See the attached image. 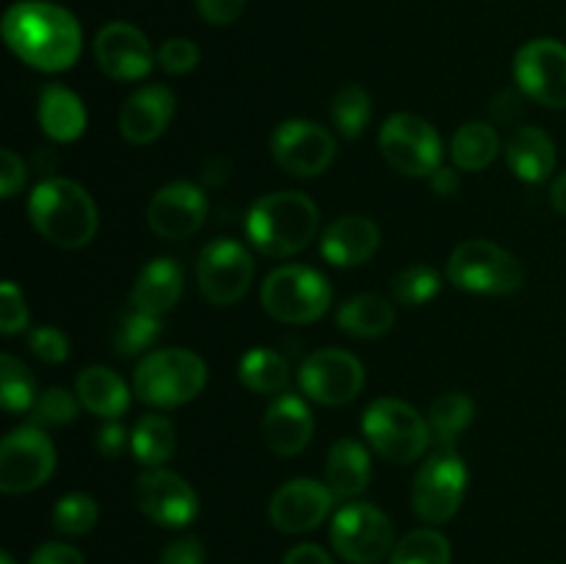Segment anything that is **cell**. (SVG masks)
I'll return each mask as SVG.
<instances>
[{"mask_svg": "<svg viewBox=\"0 0 566 564\" xmlns=\"http://www.w3.org/2000/svg\"><path fill=\"white\" fill-rule=\"evenodd\" d=\"M3 42L22 64L39 72H66L83 50V31L70 9L50 0H20L3 14Z\"/></svg>", "mask_w": 566, "mask_h": 564, "instance_id": "1", "label": "cell"}, {"mask_svg": "<svg viewBox=\"0 0 566 564\" xmlns=\"http://www.w3.org/2000/svg\"><path fill=\"white\" fill-rule=\"evenodd\" d=\"M28 216L39 236L59 249H83L99 227L92 194L66 177H48L28 197Z\"/></svg>", "mask_w": 566, "mask_h": 564, "instance_id": "2", "label": "cell"}, {"mask_svg": "<svg viewBox=\"0 0 566 564\" xmlns=\"http://www.w3.org/2000/svg\"><path fill=\"white\" fill-rule=\"evenodd\" d=\"M318 205L302 191H274L260 197L247 213V236L269 258H291L318 232Z\"/></svg>", "mask_w": 566, "mask_h": 564, "instance_id": "3", "label": "cell"}, {"mask_svg": "<svg viewBox=\"0 0 566 564\" xmlns=\"http://www.w3.org/2000/svg\"><path fill=\"white\" fill-rule=\"evenodd\" d=\"M208 365L188 348H160L147 354L133 374V393L142 404L158 409L180 407L205 390Z\"/></svg>", "mask_w": 566, "mask_h": 564, "instance_id": "4", "label": "cell"}, {"mask_svg": "<svg viewBox=\"0 0 566 564\" xmlns=\"http://www.w3.org/2000/svg\"><path fill=\"white\" fill-rule=\"evenodd\" d=\"M363 431L370 448L392 464L418 462L434 440L429 420L401 398H376L365 409Z\"/></svg>", "mask_w": 566, "mask_h": 564, "instance_id": "5", "label": "cell"}, {"mask_svg": "<svg viewBox=\"0 0 566 564\" xmlns=\"http://www.w3.org/2000/svg\"><path fill=\"white\" fill-rule=\"evenodd\" d=\"M448 280L459 291L506 296L523 288L525 269L509 249L486 238H470L459 243L448 258Z\"/></svg>", "mask_w": 566, "mask_h": 564, "instance_id": "6", "label": "cell"}, {"mask_svg": "<svg viewBox=\"0 0 566 564\" xmlns=\"http://www.w3.org/2000/svg\"><path fill=\"white\" fill-rule=\"evenodd\" d=\"M260 304L282 324H313L329 310L332 285L318 269L298 263L280 265L265 276Z\"/></svg>", "mask_w": 566, "mask_h": 564, "instance_id": "7", "label": "cell"}, {"mask_svg": "<svg viewBox=\"0 0 566 564\" xmlns=\"http://www.w3.org/2000/svg\"><path fill=\"white\" fill-rule=\"evenodd\" d=\"M468 495V464L453 448H437L412 481V509L423 523L442 525Z\"/></svg>", "mask_w": 566, "mask_h": 564, "instance_id": "8", "label": "cell"}, {"mask_svg": "<svg viewBox=\"0 0 566 564\" xmlns=\"http://www.w3.org/2000/svg\"><path fill=\"white\" fill-rule=\"evenodd\" d=\"M332 547L348 564H379L396 547L390 518L374 503H346L332 520Z\"/></svg>", "mask_w": 566, "mask_h": 564, "instance_id": "9", "label": "cell"}, {"mask_svg": "<svg viewBox=\"0 0 566 564\" xmlns=\"http://www.w3.org/2000/svg\"><path fill=\"white\" fill-rule=\"evenodd\" d=\"M55 470V448L42 426L25 424L11 429L0 442V490L25 495L48 484Z\"/></svg>", "mask_w": 566, "mask_h": 564, "instance_id": "10", "label": "cell"}, {"mask_svg": "<svg viewBox=\"0 0 566 564\" xmlns=\"http://www.w3.org/2000/svg\"><path fill=\"white\" fill-rule=\"evenodd\" d=\"M379 149L403 177H431L442 166L440 133L415 114H392L379 130Z\"/></svg>", "mask_w": 566, "mask_h": 564, "instance_id": "11", "label": "cell"}, {"mask_svg": "<svg viewBox=\"0 0 566 564\" xmlns=\"http://www.w3.org/2000/svg\"><path fill=\"white\" fill-rule=\"evenodd\" d=\"M254 280V260L243 243L216 238L197 260V282L202 296L216 307H230L247 296Z\"/></svg>", "mask_w": 566, "mask_h": 564, "instance_id": "12", "label": "cell"}, {"mask_svg": "<svg viewBox=\"0 0 566 564\" xmlns=\"http://www.w3.org/2000/svg\"><path fill=\"white\" fill-rule=\"evenodd\" d=\"M517 88L545 108H566V44L558 39H531L514 55Z\"/></svg>", "mask_w": 566, "mask_h": 564, "instance_id": "13", "label": "cell"}, {"mask_svg": "<svg viewBox=\"0 0 566 564\" xmlns=\"http://www.w3.org/2000/svg\"><path fill=\"white\" fill-rule=\"evenodd\" d=\"M302 393L324 407H343L363 393L365 368L346 348H318L298 370Z\"/></svg>", "mask_w": 566, "mask_h": 564, "instance_id": "14", "label": "cell"}, {"mask_svg": "<svg viewBox=\"0 0 566 564\" xmlns=\"http://www.w3.org/2000/svg\"><path fill=\"white\" fill-rule=\"evenodd\" d=\"M133 501L138 512L164 529L191 525L199 514V495L180 473L164 468H147L133 484Z\"/></svg>", "mask_w": 566, "mask_h": 564, "instance_id": "15", "label": "cell"}, {"mask_svg": "<svg viewBox=\"0 0 566 564\" xmlns=\"http://www.w3.org/2000/svg\"><path fill=\"white\" fill-rule=\"evenodd\" d=\"M337 153L335 136L310 119H285L271 133V155L293 177H318Z\"/></svg>", "mask_w": 566, "mask_h": 564, "instance_id": "16", "label": "cell"}, {"mask_svg": "<svg viewBox=\"0 0 566 564\" xmlns=\"http://www.w3.org/2000/svg\"><path fill=\"white\" fill-rule=\"evenodd\" d=\"M97 66L114 81H144L158 64L149 39L130 22H108L94 36Z\"/></svg>", "mask_w": 566, "mask_h": 564, "instance_id": "17", "label": "cell"}, {"mask_svg": "<svg viewBox=\"0 0 566 564\" xmlns=\"http://www.w3.org/2000/svg\"><path fill=\"white\" fill-rule=\"evenodd\" d=\"M332 503L335 495L326 481L293 479L271 495L269 518L282 534H307L329 518Z\"/></svg>", "mask_w": 566, "mask_h": 564, "instance_id": "18", "label": "cell"}, {"mask_svg": "<svg viewBox=\"0 0 566 564\" xmlns=\"http://www.w3.org/2000/svg\"><path fill=\"white\" fill-rule=\"evenodd\" d=\"M208 219V197L193 182H169L147 205V224L164 241L193 236Z\"/></svg>", "mask_w": 566, "mask_h": 564, "instance_id": "19", "label": "cell"}, {"mask_svg": "<svg viewBox=\"0 0 566 564\" xmlns=\"http://www.w3.org/2000/svg\"><path fill=\"white\" fill-rule=\"evenodd\" d=\"M175 92L164 83H149V86L136 88L125 100L119 111V133L125 136V142L147 147L155 138L164 136L166 127L175 119Z\"/></svg>", "mask_w": 566, "mask_h": 564, "instance_id": "20", "label": "cell"}, {"mask_svg": "<svg viewBox=\"0 0 566 564\" xmlns=\"http://www.w3.org/2000/svg\"><path fill=\"white\" fill-rule=\"evenodd\" d=\"M260 431H263V442L269 446V451H274L276 457H296L313 440V412L304 398L282 393L265 409Z\"/></svg>", "mask_w": 566, "mask_h": 564, "instance_id": "21", "label": "cell"}, {"mask_svg": "<svg viewBox=\"0 0 566 564\" xmlns=\"http://www.w3.org/2000/svg\"><path fill=\"white\" fill-rule=\"evenodd\" d=\"M381 243V230L374 219L359 213L340 216L321 236V254L337 269H354L368 263Z\"/></svg>", "mask_w": 566, "mask_h": 564, "instance_id": "22", "label": "cell"}, {"mask_svg": "<svg viewBox=\"0 0 566 564\" xmlns=\"http://www.w3.org/2000/svg\"><path fill=\"white\" fill-rule=\"evenodd\" d=\"M36 119L44 136L55 144H70L86 133L88 114L83 100L61 83H48L39 92Z\"/></svg>", "mask_w": 566, "mask_h": 564, "instance_id": "23", "label": "cell"}, {"mask_svg": "<svg viewBox=\"0 0 566 564\" xmlns=\"http://www.w3.org/2000/svg\"><path fill=\"white\" fill-rule=\"evenodd\" d=\"M186 288V274L182 265L171 258H155L138 274L133 285L130 302L136 310H144L149 315H166L182 296Z\"/></svg>", "mask_w": 566, "mask_h": 564, "instance_id": "24", "label": "cell"}, {"mask_svg": "<svg viewBox=\"0 0 566 564\" xmlns=\"http://www.w3.org/2000/svg\"><path fill=\"white\" fill-rule=\"evenodd\" d=\"M503 153H506L509 169L531 186L545 182L556 169V144L536 125L514 127Z\"/></svg>", "mask_w": 566, "mask_h": 564, "instance_id": "25", "label": "cell"}, {"mask_svg": "<svg viewBox=\"0 0 566 564\" xmlns=\"http://www.w3.org/2000/svg\"><path fill=\"white\" fill-rule=\"evenodd\" d=\"M370 453L354 437H340L326 457V487L335 501H352L370 487Z\"/></svg>", "mask_w": 566, "mask_h": 564, "instance_id": "26", "label": "cell"}, {"mask_svg": "<svg viewBox=\"0 0 566 564\" xmlns=\"http://www.w3.org/2000/svg\"><path fill=\"white\" fill-rule=\"evenodd\" d=\"M75 393L81 398L83 409L103 420H116L130 407V387L125 385L119 374H114L105 365H88L77 374Z\"/></svg>", "mask_w": 566, "mask_h": 564, "instance_id": "27", "label": "cell"}, {"mask_svg": "<svg viewBox=\"0 0 566 564\" xmlns=\"http://www.w3.org/2000/svg\"><path fill=\"white\" fill-rule=\"evenodd\" d=\"M392 324H396V304L379 293H359L337 310V326L346 335L363 337V341L387 335Z\"/></svg>", "mask_w": 566, "mask_h": 564, "instance_id": "28", "label": "cell"}, {"mask_svg": "<svg viewBox=\"0 0 566 564\" xmlns=\"http://www.w3.org/2000/svg\"><path fill=\"white\" fill-rule=\"evenodd\" d=\"M238 379L247 390L260 396H282V390L291 385V365L274 348L254 346L238 363Z\"/></svg>", "mask_w": 566, "mask_h": 564, "instance_id": "29", "label": "cell"}, {"mask_svg": "<svg viewBox=\"0 0 566 564\" xmlns=\"http://www.w3.org/2000/svg\"><path fill=\"white\" fill-rule=\"evenodd\" d=\"M177 448L175 426L164 415H142L130 431V451L144 468H160Z\"/></svg>", "mask_w": 566, "mask_h": 564, "instance_id": "30", "label": "cell"}, {"mask_svg": "<svg viewBox=\"0 0 566 564\" xmlns=\"http://www.w3.org/2000/svg\"><path fill=\"white\" fill-rule=\"evenodd\" d=\"M501 153V138L495 127L486 122H468L457 130L451 142V155L457 169L462 171H481L492 164Z\"/></svg>", "mask_w": 566, "mask_h": 564, "instance_id": "31", "label": "cell"}, {"mask_svg": "<svg viewBox=\"0 0 566 564\" xmlns=\"http://www.w3.org/2000/svg\"><path fill=\"white\" fill-rule=\"evenodd\" d=\"M475 418V401L468 396V393H442L431 401L429 409V426L434 440L440 442L442 448H453V440H457L459 431L468 429Z\"/></svg>", "mask_w": 566, "mask_h": 564, "instance_id": "32", "label": "cell"}, {"mask_svg": "<svg viewBox=\"0 0 566 564\" xmlns=\"http://www.w3.org/2000/svg\"><path fill=\"white\" fill-rule=\"evenodd\" d=\"M329 114L343 138H359L365 127H368L370 114H374V103H370L368 88L359 86V83H346V86H340L335 92V97H332Z\"/></svg>", "mask_w": 566, "mask_h": 564, "instance_id": "33", "label": "cell"}, {"mask_svg": "<svg viewBox=\"0 0 566 564\" xmlns=\"http://www.w3.org/2000/svg\"><path fill=\"white\" fill-rule=\"evenodd\" d=\"M36 379L22 359L14 354L0 357V401L6 412H28L36 404Z\"/></svg>", "mask_w": 566, "mask_h": 564, "instance_id": "34", "label": "cell"}, {"mask_svg": "<svg viewBox=\"0 0 566 564\" xmlns=\"http://www.w3.org/2000/svg\"><path fill=\"white\" fill-rule=\"evenodd\" d=\"M390 564H451V542L434 529L409 531L392 547Z\"/></svg>", "mask_w": 566, "mask_h": 564, "instance_id": "35", "label": "cell"}, {"mask_svg": "<svg viewBox=\"0 0 566 564\" xmlns=\"http://www.w3.org/2000/svg\"><path fill=\"white\" fill-rule=\"evenodd\" d=\"M442 280L431 265L415 263L407 265L403 271H398L392 276V299L403 307H420V304H429L431 299L440 293Z\"/></svg>", "mask_w": 566, "mask_h": 564, "instance_id": "36", "label": "cell"}, {"mask_svg": "<svg viewBox=\"0 0 566 564\" xmlns=\"http://www.w3.org/2000/svg\"><path fill=\"white\" fill-rule=\"evenodd\" d=\"M97 501L86 492H70L53 506V529L64 536H83L97 525Z\"/></svg>", "mask_w": 566, "mask_h": 564, "instance_id": "37", "label": "cell"}, {"mask_svg": "<svg viewBox=\"0 0 566 564\" xmlns=\"http://www.w3.org/2000/svg\"><path fill=\"white\" fill-rule=\"evenodd\" d=\"M160 335V318L158 315H149L144 310L133 307L130 313L122 315L119 326L114 330V346L122 357H133V354H142L144 348L153 346Z\"/></svg>", "mask_w": 566, "mask_h": 564, "instance_id": "38", "label": "cell"}, {"mask_svg": "<svg viewBox=\"0 0 566 564\" xmlns=\"http://www.w3.org/2000/svg\"><path fill=\"white\" fill-rule=\"evenodd\" d=\"M83 404L77 393H70L66 387H48L39 393L36 404L31 409V424L36 426H66L75 424L81 415Z\"/></svg>", "mask_w": 566, "mask_h": 564, "instance_id": "39", "label": "cell"}, {"mask_svg": "<svg viewBox=\"0 0 566 564\" xmlns=\"http://www.w3.org/2000/svg\"><path fill=\"white\" fill-rule=\"evenodd\" d=\"M199 59H202L199 44L186 36L166 39L158 48V66L166 75H186V72H191L199 64Z\"/></svg>", "mask_w": 566, "mask_h": 564, "instance_id": "40", "label": "cell"}, {"mask_svg": "<svg viewBox=\"0 0 566 564\" xmlns=\"http://www.w3.org/2000/svg\"><path fill=\"white\" fill-rule=\"evenodd\" d=\"M28 348H31L42 363L59 365L70 357V337H66L59 326H36V330L28 335Z\"/></svg>", "mask_w": 566, "mask_h": 564, "instance_id": "41", "label": "cell"}, {"mask_svg": "<svg viewBox=\"0 0 566 564\" xmlns=\"http://www.w3.org/2000/svg\"><path fill=\"white\" fill-rule=\"evenodd\" d=\"M28 326V304L17 282L6 280L0 285V332L3 335H17Z\"/></svg>", "mask_w": 566, "mask_h": 564, "instance_id": "42", "label": "cell"}, {"mask_svg": "<svg viewBox=\"0 0 566 564\" xmlns=\"http://www.w3.org/2000/svg\"><path fill=\"white\" fill-rule=\"evenodd\" d=\"M247 9V0H197V11L208 25L224 28L238 22Z\"/></svg>", "mask_w": 566, "mask_h": 564, "instance_id": "43", "label": "cell"}, {"mask_svg": "<svg viewBox=\"0 0 566 564\" xmlns=\"http://www.w3.org/2000/svg\"><path fill=\"white\" fill-rule=\"evenodd\" d=\"M25 164L14 149H0V197L11 199L22 186H25Z\"/></svg>", "mask_w": 566, "mask_h": 564, "instance_id": "44", "label": "cell"}, {"mask_svg": "<svg viewBox=\"0 0 566 564\" xmlns=\"http://www.w3.org/2000/svg\"><path fill=\"white\" fill-rule=\"evenodd\" d=\"M158 564H205V545L199 536H180L160 553Z\"/></svg>", "mask_w": 566, "mask_h": 564, "instance_id": "45", "label": "cell"}, {"mask_svg": "<svg viewBox=\"0 0 566 564\" xmlns=\"http://www.w3.org/2000/svg\"><path fill=\"white\" fill-rule=\"evenodd\" d=\"M28 564H86L83 553L66 542H44Z\"/></svg>", "mask_w": 566, "mask_h": 564, "instance_id": "46", "label": "cell"}, {"mask_svg": "<svg viewBox=\"0 0 566 564\" xmlns=\"http://www.w3.org/2000/svg\"><path fill=\"white\" fill-rule=\"evenodd\" d=\"M97 448L105 459H116L122 451H125V448H130V435H127V429L122 424L108 420V424L99 429Z\"/></svg>", "mask_w": 566, "mask_h": 564, "instance_id": "47", "label": "cell"}, {"mask_svg": "<svg viewBox=\"0 0 566 564\" xmlns=\"http://www.w3.org/2000/svg\"><path fill=\"white\" fill-rule=\"evenodd\" d=\"M523 92H501L495 97V103H492V116H495L501 125H506V122H514L520 116V111H523Z\"/></svg>", "mask_w": 566, "mask_h": 564, "instance_id": "48", "label": "cell"}, {"mask_svg": "<svg viewBox=\"0 0 566 564\" xmlns=\"http://www.w3.org/2000/svg\"><path fill=\"white\" fill-rule=\"evenodd\" d=\"M282 564H332V556L321 545L302 542V545L291 547V551L285 553Z\"/></svg>", "mask_w": 566, "mask_h": 564, "instance_id": "49", "label": "cell"}, {"mask_svg": "<svg viewBox=\"0 0 566 564\" xmlns=\"http://www.w3.org/2000/svg\"><path fill=\"white\" fill-rule=\"evenodd\" d=\"M429 180H431V188H434L437 197H453L459 188V175H457V169H451V166H440V169H437Z\"/></svg>", "mask_w": 566, "mask_h": 564, "instance_id": "50", "label": "cell"}, {"mask_svg": "<svg viewBox=\"0 0 566 564\" xmlns=\"http://www.w3.org/2000/svg\"><path fill=\"white\" fill-rule=\"evenodd\" d=\"M551 205L558 210V213L566 216V171L558 175L551 186Z\"/></svg>", "mask_w": 566, "mask_h": 564, "instance_id": "51", "label": "cell"}, {"mask_svg": "<svg viewBox=\"0 0 566 564\" xmlns=\"http://www.w3.org/2000/svg\"><path fill=\"white\" fill-rule=\"evenodd\" d=\"M0 564H17V562H14V558H11L9 551H3V553H0Z\"/></svg>", "mask_w": 566, "mask_h": 564, "instance_id": "52", "label": "cell"}]
</instances>
